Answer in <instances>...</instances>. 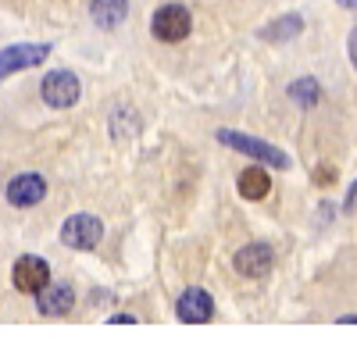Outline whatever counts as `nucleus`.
Instances as JSON below:
<instances>
[{
  "mask_svg": "<svg viewBox=\"0 0 357 346\" xmlns=\"http://www.w3.org/2000/svg\"><path fill=\"white\" fill-rule=\"evenodd\" d=\"M215 136H218L222 147H229V150H236V154H243V157H250V161H257V164H264V168H279V171H286V168L293 164L289 154H286L282 147H275V143H268V139H257V136H250V132L218 129Z\"/></svg>",
  "mask_w": 357,
  "mask_h": 346,
  "instance_id": "obj_1",
  "label": "nucleus"
},
{
  "mask_svg": "<svg viewBox=\"0 0 357 346\" xmlns=\"http://www.w3.org/2000/svg\"><path fill=\"white\" fill-rule=\"evenodd\" d=\"M40 97H43V104L54 107V111H68V107H75L79 97H82L79 75L68 72V68H54V72H47L43 82H40Z\"/></svg>",
  "mask_w": 357,
  "mask_h": 346,
  "instance_id": "obj_2",
  "label": "nucleus"
},
{
  "mask_svg": "<svg viewBox=\"0 0 357 346\" xmlns=\"http://www.w3.org/2000/svg\"><path fill=\"white\" fill-rule=\"evenodd\" d=\"M104 239V221L97 214H72L65 218L61 225V243L68 250H79V253H89V250H97Z\"/></svg>",
  "mask_w": 357,
  "mask_h": 346,
  "instance_id": "obj_3",
  "label": "nucleus"
},
{
  "mask_svg": "<svg viewBox=\"0 0 357 346\" xmlns=\"http://www.w3.org/2000/svg\"><path fill=\"white\" fill-rule=\"evenodd\" d=\"M193 29V15L183 8V4H165L154 11L151 18V33L161 40V43H183Z\"/></svg>",
  "mask_w": 357,
  "mask_h": 346,
  "instance_id": "obj_4",
  "label": "nucleus"
},
{
  "mask_svg": "<svg viewBox=\"0 0 357 346\" xmlns=\"http://www.w3.org/2000/svg\"><path fill=\"white\" fill-rule=\"evenodd\" d=\"M11 282H15L18 293L36 297V293H43L50 285V265L43 261V257H36V253H22L15 261V268H11Z\"/></svg>",
  "mask_w": 357,
  "mask_h": 346,
  "instance_id": "obj_5",
  "label": "nucleus"
},
{
  "mask_svg": "<svg viewBox=\"0 0 357 346\" xmlns=\"http://www.w3.org/2000/svg\"><path fill=\"white\" fill-rule=\"evenodd\" d=\"M175 318L183 325H207L215 318V297L207 290H200V285H190L175 300Z\"/></svg>",
  "mask_w": 357,
  "mask_h": 346,
  "instance_id": "obj_6",
  "label": "nucleus"
},
{
  "mask_svg": "<svg viewBox=\"0 0 357 346\" xmlns=\"http://www.w3.org/2000/svg\"><path fill=\"white\" fill-rule=\"evenodd\" d=\"M47 57H50V43H11L0 50V79L25 72V68H36Z\"/></svg>",
  "mask_w": 357,
  "mask_h": 346,
  "instance_id": "obj_7",
  "label": "nucleus"
},
{
  "mask_svg": "<svg viewBox=\"0 0 357 346\" xmlns=\"http://www.w3.org/2000/svg\"><path fill=\"white\" fill-rule=\"evenodd\" d=\"M272 265H275V253H272L268 243H247L232 257V268L243 278H264L268 272H272Z\"/></svg>",
  "mask_w": 357,
  "mask_h": 346,
  "instance_id": "obj_8",
  "label": "nucleus"
},
{
  "mask_svg": "<svg viewBox=\"0 0 357 346\" xmlns=\"http://www.w3.org/2000/svg\"><path fill=\"white\" fill-rule=\"evenodd\" d=\"M4 196H8L11 207H36L47 196V179L40 175V171H22V175H15L8 182Z\"/></svg>",
  "mask_w": 357,
  "mask_h": 346,
  "instance_id": "obj_9",
  "label": "nucleus"
},
{
  "mask_svg": "<svg viewBox=\"0 0 357 346\" xmlns=\"http://www.w3.org/2000/svg\"><path fill=\"white\" fill-rule=\"evenodd\" d=\"M75 307V290L68 282H50L43 293H36V310L43 318H65Z\"/></svg>",
  "mask_w": 357,
  "mask_h": 346,
  "instance_id": "obj_10",
  "label": "nucleus"
},
{
  "mask_svg": "<svg viewBox=\"0 0 357 346\" xmlns=\"http://www.w3.org/2000/svg\"><path fill=\"white\" fill-rule=\"evenodd\" d=\"M236 189H240L243 200H264L268 193H272V175H268V168L264 164H250L240 171V179H236Z\"/></svg>",
  "mask_w": 357,
  "mask_h": 346,
  "instance_id": "obj_11",
  "label": "nucleus"
},
{
  "mask_svg": "<svg viewBox=\"0 0 357 346\" xmlns=\"http://www.w3.org/2000/svg\"><path fill=\"white\" fill-rule=\"evenodd\" d=\"M129 15V0H89V18L100 29H118Z\"/></svg>",
  "mask_w": 357,
  "mask_h": 346,
  "instance_id": "obj_12",
  "label": "nucleus"
},
{
  "mask_svg": "<svg viewBox=\"0 0 357 346\" xmlns=\"http://www.w3.org/2000/svg\"><path fill=\"white\" fill-rule=\"evenodd\" d=\"M304 33V18L301 15H282V18H275L272 25H264L261 29V40L264 43H289L293 36H301Z\"/></svg>",
  "mask_w": 357,
  "mask_h": 346,
  "instance_id": "obj_13",
  "label": "nucleus"
},
{
  "mask_svg": "<svg viewBox=\"0 0 357 346\" xmlns=\"http://www.w3.org/2000/svg\"><path fill=\"white\" fill-rule=\"evenodd\" d=\"M289 100L296 104V107H304V111H311V107H318L321 104V82L314 79V75H301V79H293L289 82Z\"/></svg>",
  "mask_w": 357,
  "mask_h": 346,
  "instance_id": "obj_14",
  "label": "nucleus"
},
{
  "mask_svg": "<svg viewBox=\"0 0 357 346\" xmlns=\"http://www.w3.org/2000/svg\"><path fill=\"white\" fill-rule=\"evenodd\" d=\"M314 182H318V186H333V182H336V168H329V164L314 168Z\"/></svg>",
  "mask_w": 357,
  "mask_h": 346,
  "instance_id": "obj_15",
  "label": "nucleus"
},
{
  "mask_svg": "<svg viewBox=\"0 0 357 346\" xmlns=\"http://www.w3.org/2000/svg\"><path fill=\"white\" fill-rule=\"evenodd\" d=\"M107 325H139V318H136V314H111Z\"/></svg>",
  "mask_w": 357,
  "mask_h": 346,
  "instance_id": "obj_16",
  "label": "nucleus"
},
{
  "mask_svg": "<svg viewBox=\"0 0 357 346\" xmlns=\"http://www.w3.org/2000/svg\"><path fill=\"white\" fill-rule=\"evenodd\" d=\"M347 54H350V65L357 68V29H350V36H347Z\"/></svg>",
  "mask_w": 357,
  "mask_h": 346,
  "instance_id": "obj_17",
  "label": "nucleus"
},
{
  "mask_svg": "<svg viewBox=\"0 0 357 346\" xmlns=\"http://www.w3.org/2000/svg\"><path fill=\"white\" fill-rule=\"evenodd\" d=\"M354 207H357V182L350 186V193H347V200H343V211H347V214H350Z\"/></svg>",
  "mask_w": 357,
  "mask_h": 346,
  "instance_id": "obj_18",
  "label": "nucleus"
},
{
  "mask_svg": "<svg viewBox=\"0 0 357 346\" xmlns=\"http://www.w3.org/2000/svg\"><path fill=\"white\" fill-rule=\"evenodd\" d=\"M336 325H357V314H340Z\"/></svg>",
  "mask_w": 357,
  "mask_h": 346,
  "instance_id": "obj_19",
  "label": "nucleus"
},
{
  "mask_svg": "<svg viewBox=\"0 0 357 346\" xmlns=\"http://www.w3.org/2000/svg\"><path fill=\"white\" fill-rule=\"evenodd\" d=\"M340 8H357V0H336Z\"/></svg>",
  "mask_w": 357,
  "mask_h": 346,
  "instance_id": "obj_20",
  "label": "nucleus"
}]
</instances>
